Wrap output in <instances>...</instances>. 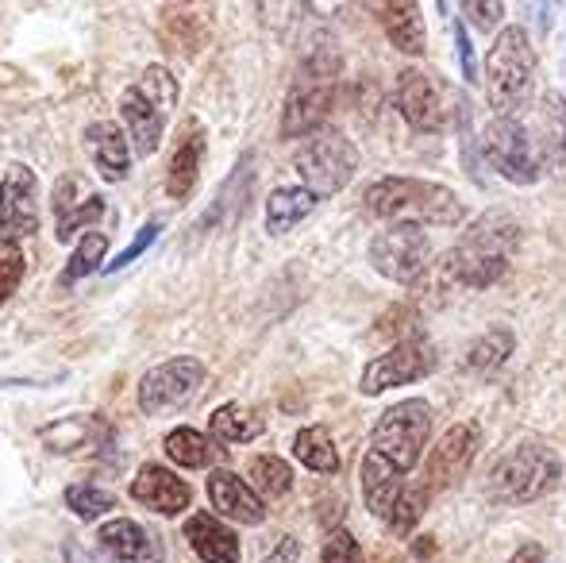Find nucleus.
Segmentation results:
<instances>
[{"label":"nucleus","instance_id":"1","mask_svg":"<svg viewBox=\"0 0 566 563\" xmlns=\"http://www.w3.org/2000/svg\"><path fill=\"white\" fill-rule=\"evenodd\" d=\"M521 243V228L509 212L490 209L485 217H478L474 225L462 232V240L451 251V271L462 285L485 290L509 271Z\"/></svg>","mask_w":566,"mask_h":563},{"label":"nucleus","instance_id":"2","mask_svg":"<svg viewBox=\"0 0 566 563\" xmlns=\"http://www.w3.org/2000/svg\"><path fill=\"white\" fill-rule=\"evenodd\" d=\"M366 209L381 220H397V225H459L467 217L462 201L448 186L420 178H381L366 189Z\"/></svg>","mask_w":566,"mask_h":563},{"label":"nucleus","instance_id":"3","mask_svg":"<svg viewBox=\"0 0 566 563\" xmlns=\"http://www.w3.org/2000/svg\"><path fill=\"white\" fill-rule=\"evenodd\" d=\"M532 77H536V51L524 28H505L493 39L485 54V90L497 116H516L532 97Z\"/></svg>","mask_w":566,"mask_h":563},{"label":"nucleus","instance_id":"4","mask_svg":"<svg viewBox=\"0 0 566 563\" xmlns=\"http://www.w3.org/2000/svg\"><path fill=\"white\" fill-rule=\"evenodd\" d=\"M559 479L563 459L555 456V448H547L544 440H524L505 459H497V467L490 471V494L497 502L524 505L544 498Z\"/></svg>","mask_w":566,"mask_h":563},{"label":"nucleus","instance_id":"5","mask_svg":"<svg viewBox=\"0 0 566 563\" xmlns=\"http://www.w3.org/2000/svg\"><path fill=\"white\" fill-rule=\"evenodd\" d=\"M178 105V82L166 70H150L139 85L124 90L119 113H124L127 136L135 143V155H155L166 132V116Z\"/></svg>","mask_w":566,"mask_h":563},{"label":"nucleus","instance_id":"6","mask_svg":"<svg viewBox=\"0 0 566 563\" xmlns=\"http://www.w3.org/2000/svg\"><path fill=\"white\" fill-rule=\"evenodd\" d=\"M432 436V406L428 402H401V406L386 409V417L374 428V451L409 475L424 456V444Z\"/></svg>","mask_w":566,"mask_h":563},{"label":"nucleus","instance_id":"7","mask_svg":"<svg viewBox=\"0 0 566 563\" xmlns=\"http://www.w3.org/2000/svg\"><path fill=\"white\" fill-rule=\"evenodd\" d=\"M485 158L501 178L516 181V186H532V181L544 174L536 147V132L524 128L516 116H497V121L485 128Z\"/></svg>","mask_w":566,"mask_h":563},{"label":"nucleus","instance_id":"8","mask_svg":"<svg viewBox=\"0 0 566 563\" xmlns=\"http://www.w3.org/2000/svg\"><path fill=\"white\" fill-rule=\"evenodd\" d=\"M358 170V150L343 132H321L313 143H305L297 155V174L308 181L316 197L339 194Z\"/></svg>","mask_w":566,"mask_h":563},{"label":"nucleus","instance_id":"9","mask_svg":"<svg viewBox=\"0 0 566 563\" xmlns=\"http://www.w3.org/2000/svg\"><path fill=\"white\" fill-rule=\"evenodd\" d=\"M436 371V347L424 332H409L394 352H386L381 359H374L370 367L363 371V383L358 390L363 394H386L394 386H405V383H417V378L432 375Z\"/></svg>","mask_w":566,"mask_h":563},{"label":"nucleus","instance_id":"10","mask_svg":"<svg viewBox=\"0 0 566 563\" xmlns=\"http://www.w3.org/2000/svg\"><path fill=\"white\" fill-rule=\"evenodd\" d=\"M39 228V181L35 170L12 163L0 178V248L35 236Z\"/></svg>","mask_w":566,"mask_h":563},{"label":"nucleus","instance_id":"11","mask_svg":"<svg viewBox=\"0 0 566 563\" xmlns=\"http://www.w3.org/2000/svg\"><path fill=\"white\" fill-rule=\"evenodd\" d=\"M428 259H432V243L420 225H394L370 243V263L394 282H417Z\"/></svg>","mask_w":566,"mask_h":563},{"label":"nucleus","instance_id":"12","mask_svg":"<svg viewBox=\"0 0 566 563\" xmlns=\"http://www.w3.org/2000/svg\"><path fill=\"white\" fill-rule=\"evenodd\" d=\"M205 383V363L193 355L158 363L155 371L139 378V409L143 414H163V409L186 406Z\"/></svg>","mask_w":566,"mask_h":563},{"label":"nucleus","instance_id":"13","mask_svg":"<svg viewBox=\"0 0 566 563\" xmlns=\"http://www.w3.org/2000/svg\"><path fill=\"white\" fill-rule=\"evenodd\" d=\"M478 448H482V428L451 425L424 459V490H451L470 471Z\"/></svg>","mask_w":566,"mask_h":563},{"label":"nucleus","instance_id":"14","mask_svg":"<svg viewBox=\"0 0 566 563\" xmlns=\"http://www.w3.org/2000/svg\"><path fill=\"white\" fill-rule=\"evenodd\" d=\"M394 101H397V108H401V116L417 132H440L443 128V97L424 70H417V66L401 70V74H397Z\"/></svg>","mask_w":566,"mask_h":563},{"label":"nucleus","instance_id":"15","mask_svg":"<svg viewBox=\"0 0 566 563\" xmlns=\"http://www.w3.org/2000/svg\"><path fill=\"white\" fill-rule=\"evenodd\" d=\"M132 498L139 505H147L150 513L174 518V513L189 510V502H193V490H189V482L178 479L174 471H166V467H158V463H147L132 479Z\"/></svg>","mask_w":566,"mask_h":563},{"label":"nucleus","instance_id":"16","mask_svg":"<svg viewBox=\"0 0 566 563\" xmlns=\"http://www.w3.org/2000/svg\"><path fill=\"white\" fill-rule=\"evenodd\" d=\"M332 85L328 82H316V77H308V82H297V90L290 93V101H285V113H282V136L285 139H297V136H308V132H316L324 121H328L332 113Z\"/></svg>","mask_w":566,"mask_h":563},{"label":"nucleus","instance_id":"17","mask_svg":"<svg viewBox=\"0 0 566 563\" xmlns=\"http://www.w3.org/2000/svg\"><path fill=\"white\" fill-rule=\"evenodd\" d=\"M539 163L559 186H566V97L563 93H544L536 124Z\"/></svg>","mask_w":566,"mask_h":563},{"label":"nucleus","instance_id":"18","mask_svg":"<svg viewBox=\"0 0 566 563\" xmlns=\"http://www.w3.org/2000/svg\"><path fill=\"white\" fill-rule=\"evenodd\" d=\"M405 490H409V487H405V475L397 471L389 459H381L374 448L366 451V459H363V498H366V510L389 525V521H394L397 502L405 498Z\"/></svg>","mask_w":566,"mask_h":563},{"label":"nucleus","instance_id":"19","mask_svg":"<svg viewBox=\"0 0 566 563\" xmlns=\"http://www.w3.org/2000/svg\"><path fill=\"white\" fill-rule=\"evenodd\" d=\"M209 502L217 505V513H224L228 521H239V525H262V518H266L262 498L231 471L209 475Z\"/></svg>","mask_w":566,"mask_h":563},{"label":"nucleus","instance_id":"20","mask_svg":"<svg viewBox=\"0 0 566 563\" xmlns=\"http://www.w3.org/2000/svg\"><path fill=\"white\" fill-rule=\"evenodd\" d=\"M186 541L205 563H239V536L209 513H193L186 521Z\"/></svg>","mask_w":566,"mask_h":563},{"label":"nucleus","instance_id":"21","mask_svg":"<svg viewBox=\"0 0 566 563\" xmlns=\"http://www.w3.org/2000/svg\"><path fill=\"white\" fill-rule=\"evenodd\" d=\"M85 143L93 147V163H97L101 178L105 181H124L132 174V150H127V139L116 124H90L85 128Z\"/></svg>","mask_w":566,"mask_h":563},{"label":"nucleus","instance_id":"22","mask_svg":"<svg viewBox=\"0 0 566 563\" xmlns=\"http://www.w3.org/2000/svg\"><path fill=\"white\" fill-rule=\"evenodd\" d=\"M205 158V132L197 121H189L186 136L178 139L170 158V174H166V194L170 197H189V189L197 186V174H201Z\"/></svg>","mask_w":566,"mask_h":563},{"label":"nucleus","instance_id":"23","mask_svg":"<svg viewBox=\"0 0 566 563\" xmlns=\"http://www.w3.org/2000/svg\"><path fill=\"white\" fill-rule=\"evenodd\" d=\"M378 20H381V28H386L389 43H394L401 54H412V59L424 54V20H420V8L412 4V0L381 4Z\"/></svg>","mask_w":566,"mask_h":563},{"label":"nucleus","instance_id":"24","mask_svg":"<svg viewBox=\"0 0 566 563\" xmlns=\"http://www.w3.org/2000/svg\"><path fill=\"white\" fill-rule=\"evenodd\" d=\"M321 197L313 194L308 186H285V189H274L266 201V232L270 236H285L316 209Z\"/></svg>","mask_w":566,"mask_h":563},{"label":"nucleus","instance_id":"25","mask_svg":"<svg viewBox=\"0 0 566 563\" xmlns=\"http://www.w3.org/2000/svg\"><path fill=\"white\" fill-rule=\"evenodd\" d=\"M101 544H105L119 563H147L150 560L147 533H143V525H135L132 518H113L108 525H101Z\"/></svg>","mask_w":566,"mask_h":563},{"label":"nucleus","instance_id":"26","mask_svg":"<svg viewBox=\"0 0 566 563\" xmlns=\"http://www.w3.org/2000/svg\"><path fill=\"white\" fill-rule=\"evenodd\" d=\"M293 456H297V463H305L308 471H316V475L339 471V451H336V444H332L328 428H321V425L301 428L297 440H293Z\"/></svg>","mask_w":566,"mask_h":563},{"label":"nucleus","instance_id":"27","mask_svg":"<svg viewBox=\"0 0 566 563\" xmlns=\"http://www.w3.org/2000/svg\"><path fill=\"white\" fill-rule=\"evenodd\" d=\"M166 456L174 459V463H181V467H209V463H217L220 459V451H217V444L209 440L205 432H197V428H174L170 436H166Z\"/></svg>","mask_w":566,"mask_h":563},{"label":"nucleus","instance_id":"28","mask_svg":"<svg viewBox=\"0 0 566 563\" xmlns=\"http://www.w3.org/2000/svg\"><path fill=\"white\" fill-rule=\"evenodd\" d=\"M209 428H212V436L224 444H251L254 436H262V417L254 414V409L231 402V406H220L217 414L209 417Z\"/></svg>","mask_w":566,"mask_h":563},{"label":"nucleus","instance_id":"29","mask_svg":"<svg viewBox=\"0 0 566 563\" xmlns=\"http://www.w3.org/2000/svg\"><path fill=\"white\" fill-rule=\"evenodd\" d=\"M516 340H513V329H490L482 340H474V347L467 352V367L470 371H493L513 355Z\"/></svg>","mask_w":566,"mask_h":563},{"label":"nucleus","instance_id":"30","mask_svg":"<svg viewBox=\"0 0 566 563\" xmlns=\"http://www.w3.org/2000/svg\"><path fill=\"white\" fill-rule=\"evenodd\" d=\"M105 251H108V236H101V232L82 236L74 256H70L66 271H62V285H77L82 279H90V274L105 263Z\"/></svg>","mask_w":566,"mask_h":563},{"label":"nucleus","instance_id":"31","mask_svg":"<svg viewBox=\"0 0 566 563\" xmlns=\"http://www.w3.org/2000/svg\"><path fill=\"white\" fill-rule=\"evenodd\" d=\"M251 479H254V487H259V494H266V498H282L285 490L293 487L290 463L277 459V456H254L251 459Z\"/></svg>","mask_w":566,"mask_h":563},{"label":"nucleus","instance_id":"32","mask_svg":"<svg viewBox=\"0 0 566 563\" xmlns=\"http://www.w3.org/2000/svg\"><path fill=\"white\" fill-rule=\"evenodd\" d=\"M66 505L74 510V518L82 521H97L101 513H108L116 505V494H108V490H97L90 487V482H74V487H66Z\"/></svg>","mask_w":566,"mask_h":563},{"label":"nucleus","instance_id":"33","mask_svg":"<svg viewBox=\"0 0 566 563\" xmlns=\"http://www.w3.org/2000/svg\"><path fill=\"white\" fill-rule=\"evenodd\" d=\"M101 217H105V197L93 194L90 201H85L82 209L74 212V217L62 220V225H54V232H59V240H74V236L82 232L85 225H93V220H101Z\"/></svg>","mask_w":566,"mask_h":563},{"label":"nucleus","instance_id":"34","mask_svg":"<svg viewBox=\"0 0 566 563\" xmlns=\"http://www.w3.org/2000/svg\"><path fill=\"white\" fill-rule=\"evenodd\" d=\"M158 232H163V225H158V220H150V225H147V228H139V232H135V240H132V243H127V248H124V251H119V256L113 259V263H108V274H116V271H124V267H127V263H135V259H139V256H143V251H147V248H150V243H155V240H158Z\"/></svg>","mask_w":566,"mask_h":563},{"label":"nucleus","instance_id":"35","mask_svg":"<svg viewBox=\"0 0 566 563\" xmlns=\"http://www.w3.org/2000/svg\"><path fill=\"white\" fill-rule=\"evenodd\" d=\"M324 563H363L358 541L347 529H332V536L324 541Z\"/></svg>","mask_w":566,"mask_h":563},{"label":"nucleus","instance_id":"36","mask_svg":"<svg viewBox=\"0 0 566 563\" xmlns=\"http://www.w3.org/2000/svg\"><path fill=\"white\" fill-rule=\"evenodd\" d=\"M23 271H28V263H23V256H15V251L0 259V305H4L15 290H20Z\"/></svg>","mask_w":566,"mask_h":563},{"label":"nucleus","instance_id":"37","mask_svg":"<svg viewBox=\"0 0 566 563\" xmlns=\"http://www.w3.org/2000/svg\"><path fill=\"white\" fill-rule=\"evenodd\" d=\"M462 12H467L470 23H478L482 31H493L501 23V15H505V4H501V0H490V4H467Z\"/></svg>","mask_w":566,"mask_h":563},{"label":"nucleus","instance_id":"38","mask_svg":"<svg viewBox=\"0 0 566 563\" xmlns=\"http://www.w3.org/2000/svg\"><path fill=\"white\" fill-rule=\"evenodd\" d=\"M454 43H459V59H462V74L470 77V82H474V51H470V43H467V31L462 28H454Z\"/></svg>","mask_w":566,"mask_h":563},{"label":"nucleus","instance_id":"39","mask_svg":"<svg viewBox=\"0 0 566 563\" xmlns=\"http://www.w3.org/2000/svg\"><path fill=\"white\" fill-rule=\"evenodd\" d=\"M509 563H547V560H544V549H539V544H521V549L509 556Z\"/></svg>","mask_w":566,"mask_h":563},{"label":"nucleus","instance_id":"40","mask_svg":"<svg viewBox=\"0 0 566 563\" xmlns=\"http://www.w3.org/2000/svg\"><path fill=\"white\" fill-rule=\"evenodd\" d=\"M274 563H297V541H282L277 544V552H274Z\"/></svg>","mask_w":566,"mask_h":563}]
</instances>
